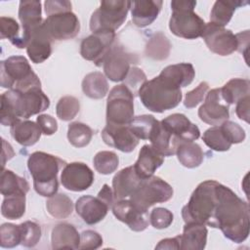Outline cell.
I'll return each mask as SVG.
<instances>
[{"instance_id":"obj_1","label":"cell","mask_w":250,"mask_h":250,"mask_svg":"<svg viewBox=\"0 0 250 250\" xmlns=\"http://www.w3.org/2000/svg\"><path fill=\"white\" fill-rule=\"evenodd\" d=\"M249 206L229 188L221 185L212 228L220 229L224 235L235 242H243L249 234Z\"/></svg>"},{"instance_id":"obj_2","label":"cell","mask_w":250,"mask_h":250,"mask_svg":"<svg viewBox=\"0 0 250 250\" xmlns=\"http://www.w3.org/2000/svg\"><path fill=\"white\" fill-rule=\"evenodd\" d=\"M49 105L50 100L41 87L26 91L10 89L1 95L0 122L4 126H13L21 118L27 119L46 110Z\"/></svg>"},{"instance_id":"obj_3","label":"cell","mask_w":250,"mask_h":250,"mask_svg":"<svg viewBox=\"0 0 250 250\" xmlns=\"http://www.w3.org/2000/svg\"><path fill=\"white\" fill-rule=\"evenodd\" d=\"M221 185L216 181L207 180L195 188L188 204L182 209V217L186 224L197 223L213 226Z\"/></svg>"},{"instance_id":"obj_4","label":"cell","mask_w":250,"mask_h":250,"mask_svg":"<svg viewBox=\"0 0 250 250\" xmlns=\"http://www.w3.org/2000/svg\"><path fill=\"white\" fill-rule=\"evenodd\" d=\"M65 164L62 159L44 151L31 153L27 160V168L33 178L35 191L45 197L56 194L59 188L58 173Z\"/></svg>"},{"instance_id":"obj_5","label":"cell","mask_w":250,"mask_h":250,"mask_svg":"<svg viewBox=\"0 0 250 250\" xmlns=\"http://www.w3.org/2000/svg\"><path fill=\"white\" fill-rule=\"evenodd\" d=\"M138 95L148 110L158 113L176 107L183 98L181 88L161 75L146 80L138 90Z\"/></svg>"},{"instance_id":"obj_6","label":"cell","mask_w":250,"mask_h":250,"mask_svg":"<svg viewBox=\"0 0 250 250\" xmlns=\"http://www.w3.org/2000/svg\"><path fill=\"white\" fill-rule=\"evenodd\" d=\"M196 1L174 0L171 2L172 16L169 28L173 34L185 39L201 37L205 28V21L193 12Z\"/></svg>"},{"instance_id":"obj_7","label":"cell","mask_w":250,"mask_h":250,"mask_svg":"<svg viewBox=\"0 0 250 250\" xmlns=\"http://www.w3.org/2000/svg\"><path fill=\"white\" fill-rule=\"evenodd\" d=\"M132 1L106 0L102 1L100 7L92 14L90 29L92 32L112 31L115 32L127 18Z\"/></svg>"},{"instance_id":"obj_8","label":"cell","mask_w":250,"mask_h":250,"mask_svg":"<svg viewBox=\"0 0 250 250\" xmlns=\"http://www.w3.org/2000/svg\"><path fill=\"white\" fill-rule=\"evenodd\" d=\"M172 196V187L161 178L152 175L149 178L143 179L129 197L139 209L147 211L150 206L166 202Z\"/></svg>"},{"instance_id":"obj_9","label":"cell","mask_w":250,"mask_h":250,"mask_svg":"<svg viewBox=\"0 0 250 250\" xmlns=\"http://www.w3.org/2000/svg\"><path fill=\"white\" fill-rule=\"evenodd\" d=\"M134 118V94L125 85L114 86L107 97L106 124L129 125Z\"/></svg>"},{"instance_id":"obj_10","label":"cell","mask_w":250,"mask_h":250,"mask_svg":"<svg viewBox=\"0 0 250 250\" xmlns=\"http://www.w3.org/2000/svg\"><path fill=\"white\" fill-rule=\"evenodd\" d=\"M42 25L51 40L58 41L74 38L80 30L79 20L72 12H62L47 16Z\"/></svg>"},{"instance_id":"obj_11","label":"cell","mask_w":250,"mask_h":250,"mask_svg":"<svg viewBox=\"0 0 250 250\" xmlns=\"http://www.w3.org/2000/svg\"><path fill=\"white\" fill-rule=\"evenodd\" d=\"M115 32L98 31L84 38L80 44V54L87 60L93 62L97 66H102L105 57L113 46Z\"/></svg>"},{"instance_id":"obj_12","label":"cell","mask_w":250,"mask_h":250,"mask_svg":"<svg viewBox=\"0 0 250 250\" xmlns=\"http://www.w3.org/2000/svg\"><path fill=\"white\" fill-rule=\"evenodd\" d=\"M201 37L208 49L220 56H229L237 49L235 34L231 30L212 22L205 24Z\"/></svg>"},{"instance_id":"obj_13","label":"cell","mask_w":250,"mask_h":250,"mask_svg":"<svg viewBox=\"0 0 250 250\" xmlns=\"http://www.w3.org/2000/svg\"><path fill=\"white\" fill-rule=\"evenodd\" d=\"M34 74L28 61L22 56H12L0 63V84L13 89Z\"/></svg>"},{"instance_id":"obj_14","label":"cell","mask_w":250,"mask_h":250,"mask_svg":"<svg viewBox=\"0 0 250 250\" xmlns=\"http://www.w3.org/2000/svg\"><path fill=\"white\" fill-rule=\"evenodd\" d=\"M198 116L212 126H219L229 119V104L222 97L221 88L212 89L206 94L204 104L198 109Z\"/></svg>"},{"instance_id":"obj_15","label":"cell","mask_w":250,"mask_h":250,"mask_svg":"<svg viewBox=\"0 0 250 250\" xmlns=\"http://www.w3.org/2000/svg\"><path fill=\"white\" fill-rule=\"evenodd\" d=\"M94 172L88 165L82 162L65 164L61 175L62 187L71 191H83L88 189L94 183Z\"/></svg>"},{"instance_id":"obj_16","label":"cell","mask_w":250,"mask_h":250,"mask_svg":"<svg viewBox=\"0 0 250 250\" xmlns=\"http://www.w3.org/2000/svg\"><path fill=\"white\" fill-rule=\"evenodd\" d=\"M132 62H134L133 56L127 53L122 46L115 44L104 61L103 68L104 74L113 82L122 81L126 78Z\"/></svg>"},{"instance_id":"obj_17","label":"cell","mask_w":250,"mask_h":250,"mask_svg":"<svg viewBox=\"0 0 250 250\" xmlns=\"http://www.w3.org/2000/svg\"><path fill=\"white\" fill-rule=\"evenodd\" d=\"M113 215L134 231H143L148 226L147 211L139 209L130 199L116 200L112 205Z\"/></svg>"},{"instance_id":"obj_18","label":"cell","mask_w":250,"mask_h":250,"mask_svg":"<svg viewBox=\"0 0 250 250\" xmlns=\"http://www.w3.org/2000/svg\"><path fill=\"white\" fill-rule=\"evenodd\" d=\"M22 40L26 53L32 62L41 63L51 56L52 40L42 24L24 35Z\"/></svg>"},{"instance_id":"obj_19","label":"cell","mask_w":250,"mask_h":250,"mask_svg":"<svg viewBox=\"0 0 250 250\" xmlns=\"http://www.w3.org/2000/svg\"><path fill=\"white\" fill-rule=\"evenodd\" d=\"M102 138L107 146L123 152L133 151L139 144V139L128 125H108L104 128Z\"/></svg>"},{"instance_id":"obj_20","label":"cell","mask_w":250,"mask_h":250,"mask_svg":"<svg viewBox=\"0 0 250 250\" xmlns=\"http://www.w3.org/2000/svg\"><path fill=\"white\" fill-rule=\"evenodd\" d=\"M111 207L102 196L83 195L75 203L76 213L88 225H95L101 222Z\"/></svg>"},{"instance_id":"obj_21","label":"cell","mask_w":250,"mask_h":250,"mask_svg":"<svg viewBox=\"0 0 250 250\" xmlns=\"http://www.w3.org/2000/svg\"><path fill=\"white\" fill-rule=\"evenodd\" d=\"M179 142H193L200 137L198 127L182 113H173L160 121Z\"/></svg>"},{"instance_id":"obj_22","label":"cell","mask_w":250,"mask_h":250,"mask_svg":"<svg viewBox=\"0 0 250 250\" xmlns=\"http://www.w3.org/2000/svg\"><path fill=\"white\" fill-rule=\"evenodd\" d=\"M163 2L160 0L133 1L131 4V16L134 24L138 27H146L152 23L161 10Z\"/></svg>"},{"instance_id":"obj_23","label":"cell","mask_w":250,"mask_h":250,"mask_svg":"<svg viewBox=\"0 0 250 250\" xmlns=\"http://www.w3.org/2000/svg\"><path fill=\"white\" fill-rule=\"evenodd\" d=\"M163 162V155L156 151L151 145H145L140 149L139 157L133 166L139 177L146 179L151 177Z\"/></svg>"},{"instance_id":"obj_24","label":"cell","mask_w":250,"mask_h":250,"mask_svg":"<svg viewBox=\"0 0 250 250\" xmlns=\"http://www.w3.org/2000/svg\"><path fill=\"white\" fill-rule=\"evenodd\" d=\"M142 180L136 173L134 166H128L117 172L112 179L114 199L121 200L130 196Z\"/></svg>"},{"instance_id":"obj_25","label":"cell","mask_w":250,"mask_h":250,"mask_svg":"<svg viewBox=\"0 0 250 250\" xmlns=\"http://www.w3.org/2000/svg\"><path fill=\"white\" fill-rule=\"evenodd\" d=\"M208 230L203 224L188 223L184 227L183 234L180 237V249L182 250H202L206 246Z\"/></svg>"},{"instance_id":"obj_26","label":"cell","mask_w":250,"mask_h":250,"mask_svg":"<svg viewBox=\"0 0 250 250\" xmlns=\"http://www.w3.org/2000/svg\"><path fill=\"white\" fill-rule=\"evenodd\" d=\"M19 19L22 26V37L43 23L41 2L22 0L19 6Z\"/></svg>"},{"instance_id":"obj_27","label":"cell","mask_w":250,"mask_h":250,"mask_svg":"<svg viewBox=\"0 0 250 250\" xmlns=\"http://www.w3.org/2000/svg\"><path fill=\"white\" fill-rule=\"evenodd\" d=\"M51 242L53 249H78L80 234L72 225L61 223L53 229Z\"/></svg>"},{"instance_id":"obj_28","label":"cell","mask_w":250,"mask_h":250,"mask_svg":"<svg viewBox=\"0 0 250 250\" xmlns=\"http://www.w3.org/2000/svg\"><path fill=\"white\" fill-rule=\"evenodd\" d=\"M10 132L14 140L23 146L35 145L42 134L39 125L30 120H21L17 122L11 126Z\"/></svg>"},{"instance_id":"obj_29","label":"cell","mask_w":250,"mask_h":250,"mask_svg":"<svg viewBox=\"0 0 250 250\" xmlns=\"http://www.w3.org/2000/svg\"><path fill=\"white\" fill-rule=\"evenodd\" d=\"M159 75L167 78L181 88L186 87L192 82L195 76V70L191 63L181 62L166 66L162 69Z\"/></svg>"},{"instance_id":"obj_30","label":"cell","mask_w":250,"mask_h":250,"mask_svg":"<svg viewBox=\"0 0 250 250\" xmlns=\"http://www.w3.org/2000/svg\"><path fill=\"white\" fill-rule=\"evenodd\" d=\"M176 154L180 163L187 168L198 167L204 158V153L199 145L193 142H182L179 144Z\"/></svg>"},{"instance_id":"obj_31","label":"cell","mask_w":250,"mask_h":250,"mask_svg":"<svg viewBox=\"0 0 250 250\" xmlns=\"http://www.w3.org/2000/svg\"><path fill=\"white\" fill-rule=\"evenodd\" d=\"M82 91L91 99H103L108 92V83L105 76L100 71L88 73L82 81Z\"/></svg>"},{"instance_id":"obj_32","label":"cell","mask_w":250,"mask_h":250,"mask_svg":"<svg viewBox=\"0 0 250 250\" xmlns=\"http://www.w3.org/2000/svg\"><path fill=\"white\" fill-rule=\"evenodd\" d=\"M29 190L27 181L8 169H2L0 177V191L2 195L8 196L17 193L26 194Z\"/></svg>"},{"instance_id":"obj_33","label":"cell","mask_w":250,"mask_h":250,"mask_svg":"<svg viewBox=\"0 0 250 250\" xmlns=\"http://www.w3.org/2000/svg\"><path fill=\"white\" fill-rule=\"evenodd\" d=\"M224 101L229 105L236 104L250 94V81L242 78H232L221 88Z\"/></svg>"},{"instance_id":"obj_34","label":"cell","mask_w":250,"mask_h":250,"mask_svg":"<svg viewBox=\"0 0 250 250\" xmlns=\"http://www.w3.org/2000/svg\"><path fill=\"white\" fill-rule=\"evenodd\" d=\"M248 2H242V1H216L213 5V8L211 10L210 14V22L215 23L220 26H225L227 25L235 9L246 5Z\"/></svg>"},{"instance_id":"obj_35","label":"cell","mask_w":250,"mask_h":250,"mask_svg":"<svg viewBox=\"0 0 250 250\" xmlns=\"http://www.w3.org/2000/svg\"><path fill=\"white\" fill-rule=\"evenodd\" d=\"M159 124L160 121L155 119L152 115L144 114L134 117L128 126L139 140H150L157 131Z\"/></svg>"},{"instance_id":"obj_36","label":"cell","mask_w":250,"mask_h":250,"mask_svg":"<svg viewBox=\"0 0 250 250\" xmlns=\"http://www.w3.org/2000/svg\"><path fill=\"white\" fill-rule=\"evenodd\" d=\"M202 140L208 147L216 151H227L232 145L221 125L207 129L203 133Z\"/></svg>"},{"instance_id":"obj_37","label":"cell","mask_w":250,"mask_h":250,"mask_svg":"<svg viewBox=\"0 0 250 250\" xmlns=\"http://www.w3.org/2000/svg\"><path fill=\"white\" fill-rule=\"evenodd\" d=\"M25 212V194L17 193L4 196L1 205V214L9 220L21 219Z\"/></svg>"},{"instance_id":"obj_38","label":"cell","mask_w":250,"mask_h":250,"mask_svg":"<svg viewBox=\"0 0 250 250\" xmlns=\"http://www.w3.org/2000/svg\"><path fill=\"white\" fill-rule=\"evenodd\" d=\"M47 211L57 219H64L71 215L73 210L72 200L64 193H56L46 202Z\"/></svg>"},{"instance_id":"obj_39","label":"cell","mask_w":250,"mask_h":250,"mask_svg":"<svg viewBox=\"0 0 250 250\" xmlns=\"http://www.w3.org/2000/svg\"><path fill=\"white\" fill-rule=\"evenodd\" d=\"M93 137L92 129L81 122H72L68 125L67 139L75 147H84L91 142Z\"/></svg>"},{"instance_id":"obj_40","label":"cell","mask_w":250,"mask_h":250,"mask_svg":"<svg viewBox=\"0 0 250 250\" xmlns=\"http://www.w3.org/2000/svg\"><path fill=\"white\" fill-rule=\"evenodd\" d=\"M0 38H8L13 45L22 49L24 48L22 36L20 35V25L16 20L10 17L0 18Z\"/></svg>"},{"instance_id":"obj_41","label":"cell","mask_w":250,"mask_h":250,"mask_svg":"<svg viewBox=\"0 0 250 250\" xmlns=\"http://www.w3.org/2000/svg\"><path fill=\"white\" fill-rule=\"evenodd\" d=\"M93 164L97 172L100 174L109 175L117 169L119 159L115 152L109 150H102L96 153L94 156Z\"/></svg>"},{"instance_id":"obj_42","label":"cell","mask_w":250,"mask_h":250,"mask_svg":"<svg viewBox=\"0 0 250 250\" xmlns=\"http://www.w3.org/2000/svg\"><path fill=\"white\" fill-rule=\"evenodd\" d=\"M170 42L160 32L154 34L148 41L146 53L148 57L154 60H164L170 53Z\"/></svg>"},{"instance_id":"obj_43","label":"cell","mask_w":250,"mask_h":250,"mask_svg":"<svg viewBox=\"0 0 250 250\" xmlns=\"http://www.w3.org/2000/svg\"><path fill=\"white\" fill-rule=\"evenodd\" d=\"M80 109L79 101L73 96H64L61 98L56 105L57 116L63 121L73 119Z\"/></svg>"},{"instance_id":"obj_44","label":"cell","mask_w":250,"mask_h":250,"mask_svg":"<svg viewBox=\"0 0 250 250\" xmlns=\"http://www.w3.org/2000/svg\"><path fill=\"white\" fill-rule=\"evenodd\" d=\"M21 233L20 225L5 223L0 227V245L3 248H13L21 244Z\"/></svg>"},{"instance_id":"obj_45","label":"cell","mask_w":250,"mask_h":250,"mask_svg":"<svg viewBox=\"0 0 250 250\" xmlns=\"http://www.w3.org/2000/svg\"><path fill=\"white\" fill-rule=\"evenodd\" d=\"M21 240V244L24 247H34L41 238V228L40 226L31 221H26L20 225Z\"/></svg>"},{"instance_id":"obj_46","label":"cell","mask_w":250,"mask_h":250,"mask_svg":"<svg viewBox=\"0 0 250 250\" xmlns=\"http://www.w3.org/2000/svg\"><path fill=\"white\" fill-rule=\"evenodd\" d=\"M173 218L174 216L170 210L163 207H156L149 215V223L154 229H162L172 224Z\"/></svg>"},{"instance_id":"obj_47","label":"cell","mask_w":250,"mask_h":250,"mask_svg":"<svg viewBox=\"0 0 250 250\" xmlns=\"http://www.w3.org/2000/svg\"><path fill=\"white\" fill-rule=\"evenodd\" d=\"M208 90H209L208 83L205 81L201 82L195 89L187 93L186 99L184 102L185 106L188 108L195 107L199 103H201L203 101Z\"/></svg>"},{"instance_id":"obj_48","label":"cell","mask_w":250,"mask_h":250,"mask_svg":"<svg viewBox=\"0 0 250 250\" xmlns=\"http://www.w3.org/2000/svg\"><path fill=\"white\" fill-rule=\"evenodd\" d=\"M146 81V76L145 74V72L137 67V66H132L126 76V78L124 79V84L132 91V93L134 94L135 91L137 90V88L139 87V89L141 88V86Z\"/></svg>"},{"instance_id":"obj_49","label":"cell","mask_w":250,"mask_h":250,"mask_svg":"<svg viewBox=\"0 0 250 250\" xmlns=\"http://www.w3.org/2000/svg\"><path fill=\"white\" fill-rule=\"evenodd\" d=\"M103 245V238L95 230L87 229L80 234V244L78 249H97Z\"/></svg>"},{"instance_id":"obj_50","label":"cell","mask_w":250,"mask_h":250,"mask_svg":"<svg viewBox=\"0 0 250 250\" xmlns=\"http://www.w3.org/2000/svg\"><path fill=\"white\" fill-rule=\"evenodd\" d=\"M225 132L227 133L231 144H239L245 140V131L237 123L227 120L221 124Z\"/></svg>"},{"instance_id":"obj_51","label":"cell","mask_w":250,"mask_h":250,"mask_svg":"<svg viewBox=\"0 0 250 250\" xmlns=\"http://www.w3.org/2000/svg\"><path fill=\"white\" fill-rule=\"evenodd\" d=\"M44 7L47 16L62 12H71V3L66 0H47L44 2Z\"/></svg>"},{"instance_id":"obj_52","label":"cell","mask_w":250,"mask_h":250,"mask_svg":"<svg viewBox=\"0 0 250 250\" xmlns=\"http://www.w3.org/2000/svg\"><path fill=\"white\" fill-rule=\"evenodd\" d=\"M37 124L39 125L42 133L47 136L55 134L58 130L57 120L49 114H40L36 119Z\"/></svg>"},{"instance_id":"obj_53","label":"cell","mask_w":250,"mask_h":250,"mask_svg":"<svg viewBox=\"0 0 250 250\" xmlns=\"http://www.w3.org/2000/svg\"><path fill=\"white\" fill-rule=\"evenodd\" d=\"M249 101L250 97L246 96L236 103L235 113L239 119L249 123Z\"/></svg>"},{"instance_id":"obj_54","label":"cell","mask_w":250,"mask_h":250,"mask_svg":"<svg viewBox=\"0 0 250 250\" xmlns=\"http://www.w3.org/2000/svg\"><path fill=\"white\" fill-rule=\"evenodd\" d=\"M237 40V51L242 53L244 56L248 54V45H249V30L235 34Z\"/></svg>"},{"instance_id":"obj_55","label":"cell","mask_w":250,"mask_h":250,"mask_svg":"<svg viewBox=\"0 0 250 250\" xmlns=\"http://www.w3.org/2000/svg\"><path fill=\"white\" fill-rule=\"evenodd\" d=\"M155 249H180V237L179 235L173 238H165L159 241L155 246Z\"/></svg>"},{"instance_id":"obj_56","label":"cell","mask_w":250,"mask_h":250,"mask_svg":"<svg viewBox=\"0 0 250 250\" xmlns=\"http://www.w3.org/2000/svg\"><path fill=\"white\" fill-rule=\"evenodd\" d=\"M2 145H3V151H2V169H4V165L7 160H10L14 155L15 152L9 143H7L4 139L2 140Z\"/></svg>"}]
</instances>
